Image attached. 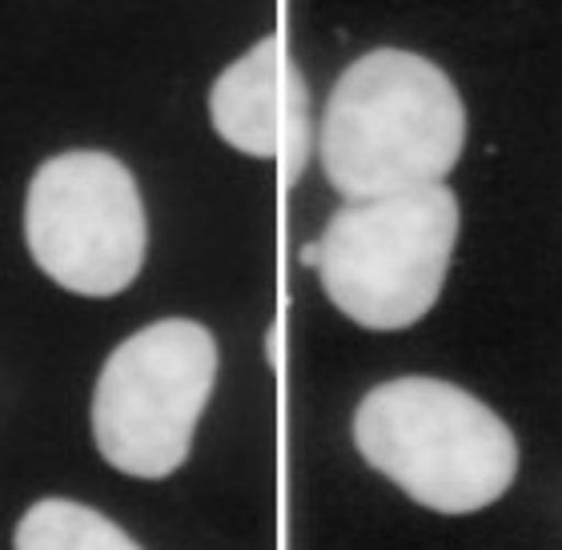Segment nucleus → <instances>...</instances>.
Masks as SVG:
<instances>
[{
    "label": "nucleus",
    "mask_w": 562,
    "mask_h": 550,
    "mask_svg": "<svg viewBox=\"0 0 562 550\" xmlns=\"http://www.w3.org/2000/svg\"><path fill=\"white\" fill-rule=\"evenodd\" d=\"M353 442L370 467L438 515H474L498 503L518 474L510 426L438 378L370 390L353 414Z\"/></svg>",
    "instance_id": "2"
},
{
    "label": "nucleus",
    "mask_w": 562,
    "mask_h": 550,
    "mask_svg": "<svg viewBox=\"0 0 562 550\" xmlns=\"http://www.w3.org/2000/svg\"><path fill=\"white\" fill-rule=\"evenodd\" d=\"M24 242L60 290L81 298L130 290L149 246L130 165L97 149H72L45 161L24 198Z\"/></svg>",
    "instance_id": "5"
},
{
    "label": "nucleus",
    "mask_w": 562,
    "mask_h": 550,
    "mask_svg": "<svg viewBox=\"0 0 562 550\" xmlns=\"http://www.w3.org/2000/svg\"><path fill=\"white\" fill-rule=\"evenodd\" d=\"M217 378V341L201 322L165 317L109 353L93 390V438L133 479H165L189 458Z\"/></svg>",
    "instance_id": "4"
},
{
    "label": "nucleus",
    "mask_w": 562,
    "mask_h": 550,
    "mask_svg": "<svg viewBox=\"0 0 562 550\" xmlns=\"http://www.w3.org/2000/svg\"><path fill=\"white\" fill-rule=\"evenodd\" d=\"M16 550H140L137 542L97 515L93 506H81L72 498H41L24 510L12 535Z\"/></svg>",
    "instance_id": "7"
},
{
    "label": "nucleus",
    "mask_w": 562,
    "mask_h": 550,
    "mask_svg": "<svg viewBox=\"0 0 562 550\" xmlns=\"http://www.w3.org/2000/svg\"><path fill=\"white\" fill-rule=\"evenodd\" d=\"M462 210L446 186L350 201L305 246L326 298L366 329H406L430 314L458 246Z\"/></svg>",
    "instance_id": "3"
},
{
    "label": "nucleus",
    "mask_w": 562,
    "mask_h": 550,
    "mask_svg": "<svg viewBox=\"0 0 562 550\" xmlns=\"http://www.w3.org/2000/svg\"><path fill=\"white\" fill-rule=\"evenodd\" d=\"M467 145V109L434 60L374 48L329 93L317 153L326 181L350 201L442 186Z\"/></svg>",
    "instance_id": "1"
},
{
    "label": "nucleus",
    "mask_w": 562,
    "mask_h": 550,
    "mask_svg": "<svg viewBox=\"0 0 562 550\" xmlns=\"http://www.w3.org/2000/svg\"><path fill=\"white\" fill-rule=\"evenodd\" d=\"M210 121L237 153L281 165V181L293 186L314 149L310 89L281 36H261L210 89Z\"/></svg>",
    "instance_id": "6"
}]
</instances>
